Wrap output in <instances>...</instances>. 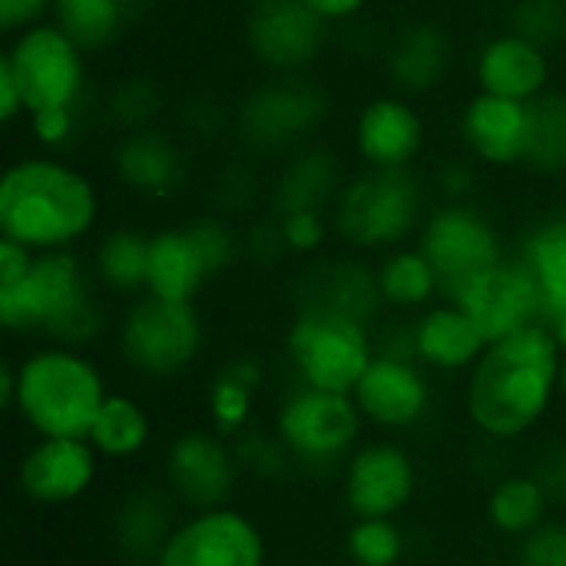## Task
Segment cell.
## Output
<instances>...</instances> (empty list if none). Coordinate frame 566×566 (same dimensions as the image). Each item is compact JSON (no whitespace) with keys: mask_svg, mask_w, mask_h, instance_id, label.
Listing matches in <instances>:
<instances>
[{"mask_svg":"<svg viewBox=\"0 0 566 566\" xmlns=\"http://www.w3.org/2000/svg\"><path fill=\"white\" fill-rule=\"evenodd\" d=\"M434 206V189L424 169H358L345 176L328 216L335 245L378 259L411 245Z\"/></svg>","mask_w":566,"mask_h":566,"instance_id":"obj_5","label":"cell"},{"mask_svg":"<svg viewBox=\"0 0 566 566\" xmlns=\"http://www.w3.org/2000/svg\"><path fill=\"white\" fill-rule=\"evenodd\" d=\"M106 229L103 179L73 153L27 146L0 176V235L30 252H86Z\"/></svg>","mask_w":566,"mask_h":566,"instance_id":"obj_1","label":"cell"},{"mask_svg":"<svg viewBox=\"0 0 566 566\" xmlns=\"http://www.w3.org/2000/svg\"><path fill=\"white\" fill-rule=\"evenodd\" d=\"M332 99L315 76H259L229 113L242 159L279 163L305 143L322 139Z\"/></svg>","mask_w":566,"mask_h":566,"instance_id":"obj_7","label":"cell"},{"mask_svg":"<svg viewBox=\"0 0 566 566\" xmlns=\"http://www.w3.org/2000/svg\"><path fill=\"white\" fill-rule=\"evenodd\" d=\"M60 0H0V30L3 36H17L36 23L53 20Z\"/></svg>","mask_w":566,"mask_h":566,"instance_id":"obj_45","label":"cell"},{"mask_svg":"<svg viewBox=\"0 0 566 566\" xmlns=\"http://www.w3.org/2000/svg\"><path fill=\"white\" fill-rule=\"evenodd\" d=\"M560 398H564V405H566V352H564V371H560Z\"/></svg>","mask_w":566,"mask_h":566,"instance_id":"obj_51","label":"cell"},{"mask_svg":"<svg viewBox=\"0 0 566 566\" xmlns=\"http://www.w3.org/2000/svg\"><path fill=\"white\" fill-rule=\"evenodd\" d=\"M93 109H73V106H56V109H33L20 133L33 149L46 153H73L83 136L90 133Z\"/></svg>","mask_w":566,"mask_h":566,"instance_id":"obj_40","label":"cell"},{"mask_svg":"<svg viewBox=\"0 0 566 566\" xmlns=\"http://www.w3.org/2000/svg\"><path fill=\"white\" fill-rule=\"evenodd\" d=\"M109 305L86 252H40L23 279L0 285V325L10 338L96 348L113 335Z\"/></svg>","mask_w":566,"mask_h":566,"instance_id":"obj_3","label":"cell"},{"mask_svg":"<svg viewBox=\"0 0 566 566\" xmlns=\"http://www.w3.org/2000/svg\"><path fill=\"white\" fill-rule=\"evenodd\" d=\"M172 497L169 494H156V491H133L113 514V541L116 551L126 560L136 564H149L156 560L159 547L166 544L172 524L179 521L172 514Z\"/></svg>","mask_w":566,"mask_h":566,"instance_id":"obj_32","label":"cell"},{"mask_svg":"<svg viewBox=\"0 0 566 566\" xmlns=\"http://www.w3.org/2000/svg\"><path fill=\"white\" fill-rule=\"evenodd\" d=\"M13 401H17V365H13V355H7L0 365V408L13 415Z\"/></svg>","mask_w":566,"mask_h":566,"instance_id":"obj_50","label":"cell"},{"mask_svg":"<svg viewBox=\"0 0 566 566\" xmlns=\"http://www.w3.org/2000/svg\"><path fill=\"white\" fill-rule=\"evenodd\" d=\"M408 328H411V355L434 378H468L471 368L491 348V342L481 335L474 318L454 298H441L424 312L411 315Z\"/></svg>","mask_w":566,"mask_h":566,"instance_id":"obj_25","label":"cell"},{"mask_svg":"<svg viewBox=\"0 0 566 566\" xmlns=\"http://www.w3.org/2000/svg\"><path fill=\"white\" fill-rule=\"evenodd\" d=\"M239 36L262 76H308L325 60L335 30L305 0H245Z\"/></svg>","mask_w":566,"mask_h":566,"instance_id":"obj_13","label":"cell"},{"mask_svg":"<svg viewBox=\"0 0 566 566\" xmlns=\"http://www.w3.org/2000/svg\"><path fill=\"white\" fill-rule=\"evenodd\" d=\"M524 172L541 182L566 176V106L560 90L534 103V136Z\"/></svg>","mask_w":566,"mask_h":566,"instance_id":"obj_35","label":"cell"},{"mask_svg":"<svg viewBox=\"0 0 566 566\" xmlns=\"http://www.w3.org/2000/svg\"><path fill=\"white\" fill-rule=\"evenodd\" d=\"M448 298H454L474 318V325L481 328V335L491 345L544 322L541 292H537L527 265L517 255H511L507 262L471 279Z\"/></svg>","mask_w":566,"mask_h":566,"instance_id":"obj_23","label":"cell"},{"mask_svg":"<svg viewBox=\"0 0 566 566\" xmlns=\"http://www.w3.org/2000/svg\"><path fill=\"white\" fill-rule=\"evenodd\" d=\"M338 488L352 517H401L421 491V468L398 438H365L342 464Z\"/></svg>","mask_w":566,"mask_h":566,"instance_id":"obj_17","label":"cell"},{"mask_svg":"<svg viewBox=\"0 0 566 566\" xmlns=\"http://www.w3.org/2000/svg\"><path fill=\"white\" fill-rule=\"evenodd\" d=\"M305 7L312 13H318L335 33L338 30H352V27H361L365 17L371 13L375 0H305Z\"/></svg>","mask_w":566,"mask_h":566,"instance_id":"obj_46","label":"cell"},{"mask_svg":"<svg viewBox=\"0 0 566 566\" xmlns=\"http://www.w3.org/2000/svg\"><path fill=\"white\" fill-rule=\"evenodd\" d=\"M534 136V103L471 90L454 113V143L481 172H524Z\"/></svg>","mask_w":566,"mask_h":566,"instance_id":"obj_16","label":"cell"},{"mask_svg":"<svg viewBox=\"0 0 566 566\" xmlns=\"http://www.w3.org/2000/svg\"><path fill=\"white\" fill-rule=\"evenodd\" d=\"M352 172V159L328 139H315L289 153L275 163L272 179L265 182L269 216L292 209H332L345 176Z\"/></svg>","mask_w":566,"mask_h":566,"instance_id":"obj_24","label":"cell"},{"mask_svg":"<svg viewBox=\"0 0 566 566\" xmlns=\"http://www.w3.org/2000/svg\"><path fill=\"white\" fill-rule=\"evenodd\" d=\"M371 269H375V292L385 315L411 318L444 298V282L431 265V259L418 249V242L371 259Z\"/></svg>","mask_w":566,"mask_h":566,"instance_id":"obj_29","label":"cell"},{"mask_svg":"<svg viewBox=\"0 0 566 566\" xmlns=\"http://www.w3.org/2000/svg\"><path fill=\"white\" fill-rule=\"evenodd\" d=\"M163 116V96L149 76H126L109 86L103 96V119H109L113 133L153 126Z\"/></svg>","mask_w":566,"mask_h":566,"instance_id":"obj_39","label":"cell"},{"mask_svg":"<svg viewBox=\"0 0 566 566\" xmlns=\"http://www.w3.org/2000/svg\"><path fill=\"white\" fill-rule=\"evenodd\" d=\"M560 93H564V106H566V90H560Z\"/></svg>","mask_w":566,"mask_h":566,"instance_id":"obj_52","label":"cell"},{"mask_svg":"<svg viewBox=\"0 0 566 566\" xmlns=\"http://www.w3.org/2000/svg\"><path fill=\"white\" fill-rule=\"evenodd\" d=\"M235 451H239L242 471L255 474V478H279V474L295 468L289 451L275 438V431H255L252 428L242 438H235Z\"/></svg>","mask_w":566,"mask_h":566,"instance_id":"obj_42","label":"cell"},{"mask_svg":"<svg viewBox=\"0 0 566 566\" xmlns=\"http://www.w3.org/2000/svg\"><path fill=\"white\" fill-rule=\"evenodd\" d=\"M507 27L557 50L566 40V0H517L507 13Z\"/></svg>","mask_w":566,"mask_h":566,"instance_id":"obj_41","label":"cell"},{"mask_svg":"<svg viewBox=\"0 0 566 566\" xmlns=\"http://www.w3.org/2000/svg\"><path fill=\"white\" fill-rule=\"evenodd\" d=\"M557 50L537 43L534 36L497 27L484 33L468 53V83L471 90L537 103L557 93Z\"/></svg>","mask_w":566,"mask_h":566,"instance_id":"obj_21","label":"cell"},{"mask_svg":"<svg viewBox=\"0 0 566 566\" xmlns=\"http://www.w3.org/2000/svg\"><path fill=\"white\" fill-rule=\"evenodd\" d=\"M415 242L438 269L444 298L514 255L504 222L478 199H434Z\"/></svg>","mask_w":566,"mask_h":566,"instance_id":"obj_11","label":"cell"},{"mask_svg":"<svg viewBox=\"0 0 566 566\" xmlns=\"http://www.w3.org/2000/svg\"><path fill=\"white\" fill-rule=\"evenodd\" d=\"M551 461H554L557 468H554V471H544V468H541L537 474L544 478V484H547L554 504H566V451H557Z\"/></svg>","mask_w":566,"mask_h":566,"instance_id":"obj_49","label":"cell"},{"mask_svg":"<svg viewBox=\"0 0 566 566\" xmlns=\"http://www.w3.org/2000/svg\"><path fill=\"white\" fill-rule=\"evenodd\" d=\"M431 143L424 103L391 86L361 96L345 126V153L358 169H428Z\"/></svg>","mask_w":566,"mask_h":566,"instance_id":"obj_12","label":"cell"},{"mask_svg":"<svg viewBox=\"0 0 566 566\" xmlns=\"http://www.w3.org/2000/svg\"><path fill=\"white\" fill-rule=\"evenodd\" d=\"M434 189V199H474V189L481 182V169L458 149L454 156L438 159L424 169Z\"/></svg>","mask_w":566,"mask_h":566,"instance_id":"obj_44","label":"cell"},{"mask_svg":"<svg viewBox=\"0 0 566 566\" xmlns=\"http://www.w3.org/2000/svg\"><path fill=\"white\" fill-rule=\"evenodd\" d=\"M86 441L109 464L136 461L153 444V415H149V408L136 395L109 391V398L103 401V408H99Z\"/></svg>","mask_w":566,"mask_h":566,"instance_id":"obj_33","label":"cell"},{"mask_svg":"<svg viewBox=\"0 0 566 566\" xmlns=\"http://www.w3.org/2000/svg\"><path fill=\"white\" fill-rule=\"evenodd\" d=\"M279 245L285 259L295 262H315L322 255H328V245L335 242L332 232V216L328 209H292V212H279L272 216Z\"/></svg>","mask_w":566,"mask_h":566,"instance_id":"obj_38","label":"cell"},{"mask_svg":"<svg viewBox=\"0 0 566 566\" xmlns=\"http://www.w3.org/2000/svg\"><path fill=\"white\" fill-rule=\"evenodd\" d=\"M182 222H186L196 249L202 252V259L216 279L232 272L239 265V259L245 255V232L235 226L232 216L209 209V212H192Z\"/></svg>","mask_w":566,"mask_h":566,"instance_id":"obj_37","label":"cell"},{"mask_svg":"<svg viewBox=\"0 0 566 566\" xmlns=\"http://www.w3.org/2000/svg\"><path fill=\"white\" fill-rule=\"evenodd\" d=\"M216 282L202 252L196 249L186 222H159L149 229V269L146 295L166 302H199L202 292Z\"/></svg>","mask_w":566,"mask_h":566,"instance_id":"obj_27","label":"cell"},{"mask_svg":"<svg viewBox=\"0 0 566 566\" xmlns=\"http://www.w3.org/2000/svg\"><path fill=\"white\" fill-rule=\"evenodd\" d=\"M242 474L235 441L216 428H186L163 451L166 494L186 511L232 504Z\"/></svg>","mask_w":566,"mask_h":566,"instance_id":"obj_18","label":"cell"},{"mask_svg":"<svg viewBox=\"0 0 566 566\" xmlns=\"http://www.w3.org/2000/svg\"><path fill=\"white\" fill-rule=\"evenodd\" d=\"M352 398L368 428L381 434H405L434 415L438 378L411 355L378 352Z\"/></svg>","mask_w":566,"mask_h":566,"instance_id":"obj_20","label":"cell"},{"mask_svg":"<svg viewBox=\"0 0 566 566\" xmlns=\"http://www.w3.org/2000/svg\"><path fill=\"white\" fill-rule=\"evenodd\" d=\"M282 355L295 385L352 395L378 355V322L342 305L298 295L282 335Z\"/></svg>","mask_w":566,"mask_h":566,"instance_id":"obj_6","label":"cell"},{"mask_svg":"<svg viewBox=\"0 0 566 566\" xmlns=\"http://www.w3.org/2000/svg\"><path fill=\"white\" fill-rule=\"evenodd\" d=\"M514 566H566V517H551L514 541Z\"/></svg>","mask_w":566,"mask_h":566,"instance_id":"obj_43","label":"cell"},{"mask_svg":"<svg viewBox=\"0 0 566 566\" xmlns=\"http://www.w3.org/2000/svg\"><path fill=\"white\" fill-rule=\"evenodd\" d=\"M153 566H269V537L262 524L235 504L186 511Z\"/></svg>","mask_w":566,"mask_h":566,"instance_id":"obj_14","label":"cell"},{"mask_svg":"<svg viewBox=\"0 0 566 566\" xmlns=\"http://www.w3.org/2000/svg\"><path fill=\"white\" fill-rule=\"evenodd\" d=\"M265 385V368L259 358H232L216 371V378L206 388V411H209V428H216L226 438H242L252 431L255 408H259V391Z\"/></svg>","mask_w":566,"mask_h":566,"instance_id":"obj_30","label":"cell"},{"mask_svg":"<svg viewBox=\"0 0 566 566\" xmlns=\"http://www.w3.org/2000/svg\"><path fill=\"white\" fill-rule=\"evenodd\" d=\"M0 60H7L20 80L27 116L33 109H93L96 86H93V56L56 23H36L17 36H7Z\"/></svg>","mask_w":566,"mask_h":566,"instance_id":"obj_10","label":"cell"},{"mask_svg":"<svg viewBox=\"0 0 566 566\" xmlns=\"http://www.w3.org/2000/svg\"><path fill=\"white\" fill-rule=\"evenodd\" d=\"M53 20L96 60L126 40L136 20V0H60Z\"/></svg>","mask_w":566,"mask_h":566,"instance_id":"obj_34","label":"cell"},{"mask_svg":"<svg viewBox=\"0 0 566 566\" xmlns=\"http://www.w3.org/2000/svg\"><path fill=\"white\" fill-rule=\"evenodd\" d=\"M86 262L93 272L96 289L126 305L146 292V269H149V229L139 222H106V229L90 242Z\"/></svg>","mask_w":566,"mask_h":566,"instance_id":"obj_28","label":"cell"},{"mask_svg":"<svg viewBox=\"0 0 566 566\" xmlns=\"http://www.w3.org/2000/svg\"><path fill=\"white\" fill-rule=\"evenodd\" d=\"M514 255L527 265L541 292L544 325L566 352V206L534 216L514 239Z\"/></svg>","mask_w":566,"mask_h":566,"instance_id":"obj_26","label":"cell"},{"mask_svg":"<svg viewBox=\"0 0 566 566\" xmlns=\"http://www.w3.org/2000/svg\"><path fill=\"white\" fill-rule=\"evenodd\" d=\"M33 259H36V252L0 235V285H13L17 279H23L27 269L33 265Z\"/></svg>","mask_w":566,"mask_h":566,"instance_id":"obj_48","label":"cell"},{"mask_svg":"<svg viewBox=\"0 0 566 566\" xmlns=\"http://www.w3.org/2000/svg\"><path fill=\"white\" fill-rule=\"evenodd\" d=\"M109 342L136 378L172 381L199 365L209 332L199 302H166L143 292L119 305Z\"/></svg>","mask_w":566,"mask_h":566,"instance_id":"obj_8","label":"cell"},{"mask_svg":"<svg viewBox=\"0 0 566 566\" xmlns=\"http://www.w3.org/2000/svg\"><path fill=\"white\" fill-rule=\"evenodd\" d=\"M345 557L352 566H401L408 557V534L398 517H352Z\"/></svg>","mask_w":566,"mask_h":566,"instance_id":"obj_36","label":"cell"},{"mask_svg":"<svg viewBox=\"0 0 566 566\" xmlns=\"http://www.w3.org/2000/svg\"><path fill=\"white\" fill-rule=\"evenodd\" d=\"M551 511L554 497L537 471H514L497 478L484 501V517L491 531L507 541H521L531 531H537L544 521H551Z\"/></svg>","mask_w":566,"mask_h":566,"instance_id":"obj_31","label":"cell"},{"mask_svg":"<svg viewBox=\"0 0 566 566\" xmlns=\"http://www.w3.org/2000/svg\"><path fill=\"white\" fill-rule=\"evenodd\" d=\"M17 365L13 418L33 438H86L103 401L109 398V378L93 348L63 342H30Z\"/></svg>","mask_w":566,"mask_h":566,"instance_id":"obj_4","label":"cell"},{"mask_svg":"<svg viewBox=\"0 0 566 566\" xmlns=\"http://www.w3.org/2000/svg\"><path fill=\"white\" fill-rule=\"evenodd\" d=\"M192 172L182 133L169 126H139L113 133L106 143V176L139 202H172L186 192Z\"/></svg>","mask_w":566,"mask_h":566,"instance_id":"obj_15","label":"cell"},{"mask_svg":"<svg viewBox=\"0 0 566 566\" xmlns=\"http://www.w3.org/2000/svg\"><path fill=\"white\" fill-rule=\"evenodd\" d=\"M365 418L352 395L308 385L285 388L272 411V431L302 471H342L348 454L365 441Z\"/></svg>","mask_w":566,"mask_h":566,"instance_id":"obj_9","label":"cell"},{"mask_svg":"<svg viewBox=\"0 0 566 566\" xmlns=\"http://www.w3.org/2000/svg\"><path fill=\"white\" fill-rule=\"evenodd\" d=\"M27 119V99L20 90V80L13 73V66L7 60H0V123L17 133Z\"/></svg>","mask_w":566,"mask_h":566,"instance_id":"obj_47","label":"cell"},{"mask_svg":"<svg viewBox=\"0 0 566 566\" xmlns=\"http://www.w3.org/2000/svg\"><path fill=\"white\" fill-rule=\"evenodd\" d=\"M378 66L385 86L428 99L441 93L458 66V43L444 20L415 13L388 27L378 40Z\"/></svg>","mask_w":566,"mask_h":566,"instance_id":"obj_19","label":"cell"},{"mask_svg":"<svg viewBox=\"0 0 566 566\" xmlns=\"http://www.w3.org/2000/svg\"><path fill=\"white\" fill-rule=\"evenodd\" d=\"M560 371L564 345L544 322L494 342L464 378L468 424L497 444L531 438L564 405Z\"/></svg>","mask_w":566,"mask_h":566,"instance_id":"obj_2","label":"cell"},{"mask_svg":"<svg viewBox=\"0 0 566 566\" xmlns=\"http://www.w3.org/2000/svg\"><path fill=\"white\" fill-rule=\"evenodd\" d=\"M99 454L86 438H33L17 461V491L40 507L83 501L99 481Z\"/></svg>","mask_w":566,"mask_h":566,"instance_id":"obj_22","label":"cell"}]
</instances>
